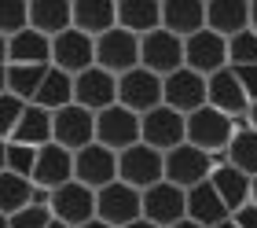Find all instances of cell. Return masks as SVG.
Listing matches in <instances>:
<instances>
[{
	"mask_svg": "<svg viewBox=\"0 0 257 228\" xmlns=\"http://www.w3.org/2000/svg\"><path fill=\"white\" fill-rule=\"evenodd\" d=\"M231 74L239 78L242 92H246V100L257 103V66H231Z\"/></svg>",
	"mask_w": 257,
	"mask_h": 228,
	"instance_id": "74e56055",
	"label": "cell"
},
{
	"mask_svg": "<svg viewBox=\"0 0 257 228\" xmlns=\"http://www.w3.org/2000/svg\"><path fill=\"white\" fill-rule=\"evenodd\" d=\"M213 166H217L213 155L198 151V147H191V143L184 140L180 147H173V151L166 155V181L177 184L180 191H191V188H198V184L209 181Z\"/></svg>",
	"mask_w": 257,
	"mask_h": 228,
	"instance_id": "7a4b0ae2",
	"label": "cell"
},
{
	"mask_svg": "<svg viewBox=\"0 0 257 228\" xmlns=\"http://www.w3.org/2000/svg\"><path fill=\"white\" fill-rule=\"evenodd\" d=\"M44 74H48V66H8V92L22 103H33Z\"/></svg>",
	"mask_w": 257,
	"mask_h": 228,
	"instance_id": "1f68e13d",
	"label": "cell"
},
{
	"mask_svg": "<svg viewBox=\"0 0 257 228\" xmlns=\"http://www.w3.org/2000/svg\"><path fill=\"white\" fill-rule=\"evenodd\" d=\"M8 66H52V41L37 30H22L8 41Z\"/></svg>",
	"mask_w": 257,
	"mask_h": 228,
	"instance_id": "cb8c5ba5",
	"label": "cell"
},
{
	"mask_svg": "<svg viewBox=\"0 0 257 228\" xmlns=\"http://www.w3.org/2000/svg\"><path fill=\"white\" fill-rule=\"evenodd\" d=\"M33 166H37V147H22V143H8V173L15 177H33Z\"/></svg>",
	"mask_w": 257,
	"mask_h": 228,
	"instance_id": "e575fe53",
	"label": "cell"
},
{
	"mask_svg": "<svg viewBox=\"0 0 257 228\" xmlns=\"http://www.w3.org/2000/svg\"><path fill=\"white\" fill-rule=\"evenodd\" d=\"M74 103L85 107L88 114H99V111H107V107H114L118 103V78L107 74V70H99V66L77 74L74 78Z\"/></svg>",
	"mask_w": 257,
	"mask_h": 228,
	"instance_id": "e0dca14e",
	"label": "cell"
},
{
	"mask_svg": "<svg viewBox=\"0 0 257 228\" xmlns=\"http://www.w3.org/2000/svg\"><path fill=\"white\" fill-rule=\"evenodd\" d=\"M228 217H231V213L224 210V202L217 199V191L209 188V181L188 191V221L202 224V228H217L220 221H228Z\"/></svg>",
	"mask_w": 257,
	"mask_h": 228,
	"instance_id": "83f0119b",
	"label": "cell"
},
{
	"mask_svg": "<svg viewBox=\"0 0 257 228\" xmlns=\"http://www.w3.org/2000/svg\"><path fill=\"white\" fill-rule=\"evenodd\" d=\"M52 143H59L70 155H77L81 147L96 143V114H88L85 107H77V103L55 111L52 114Z\"/></svg>",
	"mask_w": 257,
	"mask_h": 228,
	"instance_id": "8992f818",
	"label": "cell"
},
{
	"mask_svg": "<svg viewBox=\"0 0 257 228\" xmlns=\"http://www.w3.org/2000/svg\"><path fill=\"white\" fill-rule=\"evenodd\" d=\"M250 129L257 133V103H250Z\"/></svg>",
	"mask_w": 257,
	"mask_h": 228,
	"instance_id": "ee69618b",
	"label": "cell"
},
{
	"mask_svg": "<svg viewBox=\"0 0 257 228\" xmlns=\"http://www.w3.org/2000/svg\"><path fill=\"white\" fill-rule=\"evenodd\" d=\"M125 228H158V224H151V221H144V217H140V221H133V224H125Z\"/></svg>",
	"mask_w": 257,
	"mask_h": 228,
	"instance_id": "f6af8a7d",
	"label": "cell"
},
{
	"mask_svg": "<svg viewBox=\"0 0 257 228\" xmlns=\"http://www.w3.org/2000/svg\"><path fill=\"white\" fill-rule=\"evenodd\" d=\"M96 143L99 147H107L114 155H121L128 147H136L140 143V114L125 111V107H107V111L96 114Z\"/></svg>",
	"mask_w": 257,
	"mask_h": 228,
	"instance_id": "52a82bcc",
	"label": "cell"
},
{
	"mask_svg": "<svg viewBox=\"0 0 257 228\" xmlns=\"http://www.w3.org/2000/svg\"><path fill=\"white\" fill-rule=\"evenodd\" d=\"M52 66L63 70V74H70V78L92 70L96 66V41L70 26L66 33H59V37L52 41Z\"/></svg>",
	"mask_w": 257,
	"mask_h": 228,
	"instance_id": "5bb4252c",
	"label": "cell"
},
{
	"mask_svg": "<svg viewBox=\"0 0 257 228\" xmlns=\"http://www.w3.org/2000/svg\"><path fill=\"white\" fill-rule=\"evenodd\" d=\"M184 66L195 70L198 78H213L217 70L228 66V41L209 30H198L195 37L184 41Z\"/></svg>",
	"mask_w": 257,
	"mask_h": 228,
	"instance_id": "9a60e30c",
	"label": "cell"
},
{
	"mask_svg": "<svg viewBox=\"0 0 257 228\" xmlns=\"http://www.w3.org/2000/svg\"><path fill=\"white\" fill-rule=\"evenodd\" d=\"M140 217H144V210H140V191L136 188L114 181V184L96 191V221L110 224V228H125Z\"/></svg>",
	"mask_w": 257,
	"mask_h": 228,
	"instance_id": "ba28073f",
	"label": "cell"
},
{
	"mask_svg": "<svg viewBox=\"0 0 257 228\" xmlns=\"http://www.w3.org/2000/svg\"><path fill=\"white\" fill-rule=\"evenodd\" d=\"M250 202H253V206H257V177H253V181H250Z\"/></svg>",
	"mask_w": 257,
	"mask_h": 228,
	"instance_id": "7dc6e473",
	"label": "cell"
},
{
	"mask_svg": "<svg viewBox=\"0 0 257 228\" xmlns=\"http://www.w3.org/2000/svg\"><path fill=\"white\" fill-rule=\"evenodd\" d=\"M209 188L217 191V199L224 202L228 213H239L250 202V177L239 173V170H231L228 162H217L213 166V173H209Z\"/></svg>",
	"mask_w": 257,
	"mask_h": 228,
	"instance_id": "603a6c76",
	"label": "cell"
},
{
	"mask_svg": "<svg viewBox=\"0 0 257 228\" xmlns=\"http://www.w3.org/2000/svg\"><path fill=\"white\" fill-rule=\"evenodd\" d=\"M74 181L92 188V191L114 184V181H118V155L107 151V147H99V143L81 147L74 155Z\"/></svg>",
	"mask_w": 257,
	"mask_h": 228,
	"instance_id": "2e32d148",
	"label": "cell"
},
{
	"mask_svg": "<svg viewBox=\"0 0 257 228\" xmlns=\"http://www.w3.org/2000/svg\"><path fill=\"white\" fill-rule=\"evenodd\" d=\"M250 30H257V0L250 4Z\"/></svg>",
	"mask_w": 257,
	"mask_h": 228,
	"instance_id": "7bdbcfd3",
	"label": "cell"
},
{
	"mask_svg": "<svg viewBox=\"0 0 257 228\" xmlns=\"http://www.w3.org/2000/svg\"><path fill=\"white\" fill-rule=\"evenodd\" d=\"M52 224V210L48 206H26L15 217H8V228H48Z\"/></svg>",
	"mask_w": 257,
	"mask_h": 228,
	"instance_id": "8d00e7d4",
	"label": "cell"
},
{
	"mask_svg": "<svg viewBox=\"0 0 257 228\" xmlns=\"http://www.w3.org/2000/svg\"><path fill=\"white\" fill-rule=\"evenodd\" d=\"M184 140H188V118L169 111V107H155L140 118V143L155 147L158 155H169Z\"/></svg>",
	"mask_w": 257,
	"mask_h": 228,
	"instance_id": "3957f363",
	"label": "cell"
},
{
	"mask_svg": "<svg viewBox=\"0 0 257 228\" xmlns=\"http://www.w3.org/2000/svg\"><path fill=\"white\" fill-rule=\"evenodd\" d=\"M118 30L133 33V37H147V33L162 30V4H155V0H121Z\"/></svg>",
	"mask_w": 257,
	"mask_h": 228,
	"instance_id": "d4e9b609",
	"label": "cell"
},
{
	"mask_svg": "<svg viewBox=\"0 0 257 228\" xmlns=\"http://www.w3.org/2000/svg\"><path fill=\"white\" fill-rule=\"evenodd\" d=\"M33 188L41 191H55L74 181V155L63 151L59 143H48V147L37 151V166H33Z\"/></svg>",
	"mask_w": 257,
	"mask_h": 228,
	"instance_id": "ffe728a7",
	"label": "cell"
},
{
	"mask_svg": "<svg viewBox=\"0 0 257 228\" xmlns=\"http://www.w3.org/2000/svg\"><path fill=\"white\" fill-rule=\"evenodd\" d=\"M206 30L231 41L235 33L250 30V4H242V0H209L206 4Z\"/></svg>",
	"mask_w": 257,
	"mask_h": 228,
	"instance_id": "7402d4cb",
	"label": "cell"
},
{
	"mask_svg": "<svg viewBox=\"0 0 257 228\" xmlns=\"http://www.w3.org/2000/svg\"><path fill=\"white\" fill-rule=\"evenodd\" d=\"M81 228H110V224H103V221H96V217H92L88 224H81Z\"/></svg>",
	"mask_w": 257,
	"mask_h": 228,
	"instance_id": "c3c4849f",
	"label": "cell"
},
{
	"mask_svg": "<svg viewBox=\"0 0 257 228\" xmlns=\"http://www.w3.org/2000/svg\"><path fill=\"white\" fill-rule=\"evenodd\" d=\"M0 66H8V37H0Z\"/></svg>",
	"mask_w": 257,
	"mask_h": 228,
	"instance_id": "60d3db41",
	"label": "cell"
},
{
	"mask_svg": "<svg viewBox=\"0 0 257 228\" xmlns=\"http://www.w3.org/2000/svg\"><path fill=\"white\" fill-rule=\"evenodd\" d=\"M228 66H257V30H242L228 41Z\"/></svg>",
	"mask_w": 257,
	"mask_h": 228,
	"instance_id": "836d02e7",
	"label": "cell"
},
{
	"mask_svg": "<svg viewBox=\"0 0 257 228\" xmlns=\"http://www.w3.org/2000/svg\"><path fill=\"white\" fill-rule=\"evenodd\" d=\"M22 111H26V103H22V100H15L11 92L0 96V140H11V133H15Z\"/></svg>",
	"mask_w": 257,
	"mask_h": 228,
	"instance_id": "d590c367",
	"label": "cell"
},
{
	"mask_svg": "<svg viewBox=\"0 0 257 228\" xmlns=\"http://www.w3.org/2000/svg\"><path fill=\"white\" fill-rule=\"evenodd\" d=\"M217 228H239V224H235V221H231V217H228V221H220Z\"/></svg>",
	"mask_w": 257,
	"mask_h": 228,
	"instance_id": "681fc988",
	"label": "cell"
},
{
	"mask_svg": "<svg viewBox=\"0 0 257 228\" xmlns=\"http://www.w3.org/2000/svg\"><path fill=\"white\" fill-rule=\"evenodd\" d=\"M48 228H66V224H63V221H55V217H52V224H48Z\"/></svg>",
	"mask_w": 257,
	"mask_h": 228,
	"instance_id": "f907efd6",
	"label": "cell"
},
{
	"mask_svg": "<svg viewBox=\"0 0 257 228\" xmlns=\"http://www.w3.org/2000/svg\"><path fill=\"white\" fill-rule=\"evenodd\" d=\"M231 221H235L239 228H257V206H253V202H246L239 213H231Z\"/></svg>",
	"mask_w": 257,
	"mask_h": 228,
	"instance_id": "f35d334b",
	"label": "cell"
},
{
	"mask_svg": "<svg viewBox=\"0 0 257 228\" xmlns=\"http://www.w3.org/2000/svg\"><path fill=\"white\" fill-rule=\"evenodd\" d=\"M162 107H169V111L177 114H195L206 107V78H198L195 70L180 66L177 74L162 78Z\"/></svg>",
	"mask_w": 257,
	"mask_h": 228,
	"instance_id": "8fae6325",
	"label": "cell"
},
{
	"mask_svg": "<svg viewBox=\"0 0 257 228\" xmlns=\"http://www.w3.org/2000/svg\"><path fill=\"white\" fill-rule=\"evenodd\" d=\"M96 66L114 78L136 70L140 66V37H133V33H125L118 26L110 33H103V37H96Z\"/></svg>",
	"mask_w": 257,
	"mask_h": 228,
	"instance_id": "7c38bea8",
	"label": "cell"
},
{
	"mask_svg": "<svg viewBox=\"0 0 257 228\" xmlns=\"http://www.w3.org/2000/svg\"><path fill=\"white\" fill-rule=\"evenodd\" d=\"M206 107H213V111L228 114L231 122L250 114V100H246V92H242L239 78L231 74V66L217 70L213 78H206Z\"/></svg>",
	"mask_w": 257,
	"mask_h": 228,
	"instance_id": "ac0fdd59",
	"label": "cell"
},
{
	"mask_svg": "<svg viewBox=\"0 0 257 228\" xmlns=\"http://www.w3.org/2000/svg\"><path fill=\"white\" fill-rule=\"evenodd\" d=\"M140 210H144V221L158 224V228H173L177 221L188 217V191L162 181L155 188L140 191Z\"/></svg>",
	"mask_w": 257,
	"mask_h": 228,
	"instance_id": "5b68a950",
	"label": "cell"
},
{
	"mask_svg": "<svg viewBox=\"0 0 257 228\" xmlns=\"http://www.w3.org/2000/svg\"><path fill=\"white\" fill-rule=\"evenodd\" d=\"M231 136H235V122L228 114L213 111V107H202V111L188 114V143L191 147L217 159V151H228Z\"/></svg>",
	"mask_w": 257,
	"mask_h": 228,
	"instance_id": "277c9868",
	"label": "cell"
},
{
	"mask_svg": "<svg viewBox=\"0 0 257 228\" xmlns=\"http://www.w3.org/2000/svg\"><path fill=\"white\" fill-rule=\"evenodd\" d=\"M8 170V140H0V173Z\"/></svg>",
	"mask_w": 257,
	"mask_h": 228,
	"instance_id": "ab89813d",
	"label": "cell"
},
{
	"mask_svg": "<svg viewBox=\"0 0 257 228\" xmlns=\"http://www.w3.org/2000/svg\"><path fill=\"white\" fill-rule=\"evenodd\" d=\"M162 30L188 41L198 30H206V4L202 0H166L162 4Z\"/></svg>",
	"mask_w": 257,
	"mask_h": 228,
	"instance_id": "44dd1931",
	"label": "cell"
},
{
	"mask_svg": "<svg viewBox=\"0 0 257 228\" xmlns=\"http://www.w3.org/2000/svg\"><path fill=\"white\" fill-rule=\"evenodd\" d=\"M70 103H74V78L63 74V70H55V66H48L37 96H33V107L55 114V111H63V107H70Z\"/></svg>",
	"mask_w": 257,
	"mask_h": 228,
	"instance_id": "f1b7e54d",
	"label": "cell"
},
{
	"mask_svg": "<svg viewBox=\"0 0 257 228\" xmlns=\"http://www.w3.org/2000/svg\"><path fill=\"white\" fill-rule=\"evenodd\" d=\"M48 210H52V217L63 221L66 228H81V224H88L96 217V191L70 181V184L55 188L48 195Z\"/></svg>",
	"mask_w": 257,
	"mask_h": 228,
	"instance_id": "9c48e42d",
	"label": "cell"
},
{
	"mask_svg": "<svg viewBox=\"0 0 257 228\" xmlns=\"http://www.w3.org/2000/svg\"><path fill=\"white\" fill-rule=\"evenodd\" d=\"M118 107H125V111H133L140 118L147 111H155V107H162V78H155L144 66L121 74L118 78Z\"/></svg>",
	"mask_w": 257,
	"mask_h": 228,
	"instance_id": "4fadbf2b",
	"label": "cell"
},
{
	"mask_svg": "<svg viewBox=\"0 0 257 228\" xmlns=\"http://www.w3.org/2000/svg\"><path fill=\"white\" fill-rule=\"evenodd\" d=\"M173 228H202V224H195V221H188V217H184V221H177Z\"/></svg>",
	"mask_w": 257,
	"mask_h": 228,
	"instance_id": "bcb514c9",
	"label": "cell"
},
{
	"mask_svg": "<svg viewBox=\"0 0 257 228\" xmlns=\"http://www.w3.org/2000/svg\"><path fill=\"white\" fill-rule=\"evenodd\" d=\"M8 92V66H0V96Z\"/></svg>",
	"mask_w": 257,
	"mask_h": 228,
	"instance_id": "b9f144b4",
	"label": "cell"
},
{
	"mask_svg": "<svg viewBox=\"0 0 257 228\" xmlns=\"http://www.w3.org/2000/svg\"><path fill=\"white\" fill-rule=\"evenodd\" d=\"M8 143H22V147H37V151L48 147L52 143V114L26 103V111H22V118H19V125H15V133H11Z\"/></svg>",
	"mask_w": 257,
	"mask_h": 228,
	"instance_id": "4316f807",
	"label": "cell"
},
{
	"mask_svg": "<svg viewBox=\"0 0 257 228\" xmlns=\"http://www.w3.org/2000/svg\"><path fill=\"white\" fill-rule=\"evenodd\" d=\"M224 162L253 181V177H257V133H253V129H239V133L231 136L228 151H224Z\"/></svg>",
	"mask_w": 257,
	"mask_h": 228,
	"instance_id": "4dcf8cb0",
	"label": "cell"
},
{
	"mask_svg": "<svg viewBox=\"0 0 257 228\" xmlns=\"http://www.w3.org/2000/svg\"><path fill=\"white\" fill-rule=\"evenodd\" d=\"M30 30V4L26 0H0V37H15Z\"/></svg>",
	"mask_w": 257,
	"mask_h": 228,
	"instance_id": "d6a6232c",
	"label": "cell"
},
{
	"mask_svg": "<svg viewBox=\"0 0 257 228\" xmlns=\"http://www.w3.org/2000/svg\"><path fill=\"white\" fill-rule=\"evenodd\" d=\"M0 228H8V217H4V213H0Z\"/></svg>",
	"mask_w": 257,
	"mask_h": 228,
	"instance_id": "816d5d0a",
	"label": "cell"
},
{
	"mask_svg": "<svg viewBox=\"0 0 257 228\" xmlns=\"http://www.w3.org/2000/svg\"><path fill=\"white\" fill-rule=\"evenodd\" d=\"M30 30L55 41L59 33L70 30V4L66 0H33L30 4Z\"/></svg>",
	"mask_w": 257,
	"mask_h": 228,
	"instance_id": "484cf974",
	"label": "cell"
},
{
	"mask_svg": "<svg viewBox=\"0 0 257 228\" xmlns=\"http://www.w3.org/2000/svg\"><path fill=\"white\" fill-rule=\"evenodd\" d=\"M140 66L151 70L155 78H169L184 66V41L166 30H155L140 37Z\"/></svg>",
	"mask_w": 257,
	"mask_h": 228,
	"instance_id": "30bf717a",
	"label": "cell"
},
{
	"mask_svg": "<svg viewBox=\"0 0 257 228\" xmlns=\"http://www.w3.org/2000/svg\"><path fill=\"white\" fill-rule=\"evenodd\" d=\"M33 181H26V177H15V173H0V213L4 217H15L19 210L33 206Z\"/></svg>",
	"mask_w": 257,
	"mask_h": 228,
	"instance_id": "f546056e",
	"label": "cell"
},
{
	"mask_svg": "<svg viewBox=\"0 0 257 228\" xmlns=\"http://www.w3.org/2000/svg\"><path fill=\"white\" fill-rule=\"evenodd\" d=\"M118 181L136 188V191H147L166 181V155H158L155 147L147 143H136L118 155Z\"/></svg>",
	"mask_w": 257,
	"mask_h": 228,
	"instance_id": "6da1fadb",
	"label": "cell"
},
{
	"mask_svg": "<svg viewBox=\"0 0 257 228\" xmlns=\"http://www.w3.org/2000/svg\"><path fill=\"white\" fill-rule=\"evenodd\" d=\"M70 26L96 41L118 26V4L114 0H74L70 4Z\"/></svg>",
	"mask_w": 257,
	"mask_h": 228,
	"instance_id": "d6986e66",
	"label": "cell"
}]
</instances>
